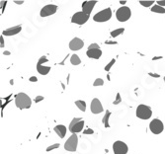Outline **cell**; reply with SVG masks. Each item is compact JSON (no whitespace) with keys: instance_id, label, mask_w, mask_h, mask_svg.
<instances>
[{"instance_id":"obj_1","label":"cell","mask_w":165,"mask_h":154,"mask_svg":"<svg viewBox=\"0 0 165 154\" xmlns=\"http://www.w3.org/2000/svg\"><path fill=\"white\" fill-rule=\"evenodd\" d=\"M15 105L18 109L20 110H24V109H30L32 105L31 98L25 93H18L15 96Z\"/></svg>"},{"instance_id":"obj_2","label":"cell","mask_w":165,"mask_h":154,"mask_svg":"<svg viewBox=\"0 0 165 154\" xmlns=\"http://www.w3.org/2000/svg\"><path fill=\"white\" fill-rule=\"evenodd\" d=\"M136 114H137V117L140 120H149L152 116V110L147 105L140 104V106L137 108Z\"/></svg>"},{"instance_id":"obj_3","label":"cell","mask_w":165,"mask_h":154,"mask_svg":"<svg viewBox=\"0 0 165 154\" xmlns=\"http://www.w3.org/2000/svg\"><path fill=\"white\" fill-rule=\"evenodd\" d=\"M112 18V9L110 7H107L103 10L99 11L93 16V20L95 22H99V23H103V22H107Z\"/></svg>"},{"instance_id":"obj_4","label":"cell","mask_w":165,"mask_h":154,"mask_svg":"<svg viewBox=\"0 0 165 154\" xmlns=\"http://www.w3.org/2000/svg\"><path fill=\"white\" fill-rule=\"evenodd\" d=\"M132 16V10L127 6H122L116 11V18L119 22H127Z\"/></svg>"},{"instance_id":"obj_5","label":"cell","mask_w":165,"mask_h":154,"mask_svg":"<svg viewBox=\"0 0 165 154\" xmlns=\"http://www.w3.org/2000/svg\"><path fill=\"white\" fill-rule=\"evenodd\" d=\"M77 144H78V136H76V133H73L65 141L64 149L69 152H75L77 149Z\"/></svg>"},{"instance_id":"obj_6","label":"cell","mask_w":165,"mask_h":154,"mask_svg":"<svg viewBox=\"0 0 165 154\" xmlns=\"http://www.w3.org/2000/svg\"><path fill=\"white\" fill-rule=\"evenodd\" d=\"M149 129L153 134H160L164 130V125L159 119H154L149 123Z\"/></svg>"},{"instance_id":"obj_7","label":"cell","mask_w":165,"mask_h":154,"mask_svg":"<svg viewBox=\"0 0 165 154\" xmlns=\"http://www.w3.org/2000/svg\"><path fill=\"white\" fill-rule=\"evenodd\" d=\"M90 15L85 14L84 12H76L75 14H73L72 18H71V22L73 24H77V25H84L86 22L89 20Z\"/></svg>"},{"instance_id":"obj_8","label":"cell","mask_w":165,"mask_h":154,"mask_svg":"<svg viewBox=\"0 0 165 154\" xmlns=\"http://www.w3.org/2000/svg\"><path fill=\"white\" fill-rule=\"evenodd\" d=\"M114 154H127L129 151V147L124 141L117 140L113 143Z\"/></svg>"},{"instance_id":"obj_9","label":"cell","mask_w":165,"mask_h":154,"mask_svg":"<svg viewBox=\"0 0 165 154\" xmlns=\"http://www.w3.org/2000/svg\"><path fill=\"white\" fill-rule=\"evenodd\" d=\"M58 11V6L57 5H54V4H48V5H46L44 6L42 9H41V12H40V15L41 17H48L51 16V15H54L57 13Z\"/></svg>"},{"instance_id":"obj_10","label":"cell","mask_w":165,"mask_h":154,"mask_svg":"<svg viewBox=\"0 0 165 154\" xmlns=\"http://www.w3.org/2000/svg\"><path fill=\"white\" fill-rule=\"evenodd\" d=\"M90 111H91L92 114H94V115L100 114V113H102L104 111V108L99 99L94 98L91 101V104H90Z\"/></svg>"},{"instance_id":"obj_11","label":"cell","mask_w":165,"mask_h":154,"mask_svg":"<svg viewBox=\"0 0 165 154\" xmlns=\"http://www.w3.org/2000/svg\"><path fill=\"white\" fill-rule=\"evenodd\" d=\"M83 47H84V42L81 39H79V38H74L69 43V48L73 51H79Z\"/></svg>"},{"instance_id":"obj_12","label":"cell","mask_w":165,"mask_h":154,"mask_svg":"<svg viewBox=\"0 0 165 154\" xmlns=\"http://www.w3.org/2000/svg\"><path fill=\"white\" fill-rule=\"evenodd\" d=\"M22 30V26L21 25H17V26H14V27H11L4 30L2 32V35L3 36H7V37H11V36H15L17 34H19Z\"/></svg>"},{"instance_id":"obj_13","label":"cell","mask_w":165,"mask_h":154,"mask_svg":"<svg viewBox=\"0 0 165 154\" xmlns=\"http://www.w3.org/2000/svg\"><path fill=\"white\" fill-rule=\"evenodd\" d=\"M97 1H83L82 3V12L85 14L90 15L92 12V10L94 9Z\"/></svg>"},{"instance_id":"obj_14","label":"cell","mask_w":165,"mask_h":154,"mask_svg":"<svg viewBox=\"0 0 165 154\" xmlns=\"http://www.w3.org/2000/svg\"><path fill=\"white\" fill-rule=\"evenodd\" d=\"M83 127H84V121L82 120V121L74 123V125H69L68 129L70 130V133L73 134V133H81L82 129H83Z\"/></svg>"},{"instance_id":"obj_15","label":"cell","mask_w":165,"mask_h":154,"mask_svg":"<svg viewBox=\"0 0 165 154\" xmlns=\"http://www.w3.org/2000/svg\"><path fill=\"white\" fill-rule=\"evenodd\" d=\"M86 55H87L89 58L99 59L101 56H102V51H101L100 48H94V50H87V51H86Z\"/></svg>"},{"instance_id":"obj_16","label":"cell","mask_w":165,"mask_h":154,"mask_svg":"<svg viewBox=\"0 0 165 154\" xmlns=\"http://www.w3.org/2000/svg\"><path fill=\"white\" fill-rule=\"evenodd\" d=\"M54 133L58 134V136L61 137V138H63L65 136V134H66V131H67V129H66V126H62V125H58L57 126H54Z\"/></svg>"},{"instance_id":"obj_17","label":"cell","mask_w":165,"mask_h":154,"mask_svg":"<svg viewBox=\"0 0 165 154\" xmlns=\"http://www.w3.org/2000/svg\"><path fill=\"white\" fill-rule=\"evenodd\" d=\"M51 67L50 66H45V65H39L37 64V70L41 75H47L48 72L51 71Z\"/></svg>"},{"instance_id":"obj_18","label":"cell","mask_w":165,"mask_h":154,"mask_svg":"<svg viewBox=\"0 0 165 154\" xmlns=\"http://www.w3.org/2000/svg\"><path fill=\"white\" fill-rule=\"evenodd\" d=\"M70 63L72 65H79L81 63V59L77 54H74L71 55V57H70Z\"/></svg>"},{"instance_id":"obj_19","label":"cell","mask_w":165,"mask_h":154,"mask_svg":"<svg viewBox=\"0 0 165 154\" xmlns=\"http://www.w3.org/2000/svg\"><path fill=\"white\" fill-rule=\"evenodd\" d=\"M151 12L153 13H158V14H165V8L164 7H161L159 5H153L151 8Z\"/></svg>"},{"instance_id":"obj_20","label":"cell","mask_w":165,"mask_h":154,"mask_svg":"<svg viewBox=\"0 0 165 154\" xmlns=\"http://www.w3.org/2000/svg\"><path fill=\"white\" fill-rule=\"evenodd\" d=\"M110 116H111L110 111H107L106 114H105V116H104V118L102 119L103 125L106 129H109V127H110V125H109V119H110Z\"/></svg>"},{"instance_id":"obj_21","label":"cell","mask_w":165,"mask_h":154,"mask_svg":"<svg viewBox=\"0 0 165 154\" xmlns=\"http://www.w3.org/2000/svg\"><path fill=\"white\" fill-rule=\"evenodd\" d=\"M75 106L79 109L81 112H85L86 111V103L83 100H77L75 101Z\"/></svg>"},{"instance_id":"obj_22","label":"cell","mask_w":165,"mask_h":154,"mask_svg":"<svg viewBox=\"0 0 165 154\" xmlns=\"http://www.w3.org/2000/svg\"><path fill=\"white\" fill-rule=\"evenodd\" d=\"M125 32V28H119V29H116L114 31L111 32V36L113 38H116V37H119L120 35H122V34Z\"/></svg>"},{"instance_id":"obj_23","label":"cell","mask_w":165,"mask_h":154,"mask_svg":"<svg viewBox=\"0 0 165 154\" xmlns=\"http://www.w3.org/2000/svg\"><path fill=\"white\" fill-rule=\"evenodd\" d=\"M140 4L141 5V6H144V7H150V6H152L153 4H154V1L153 0H147V1H144V0H140Z\"/></svg>"},{"instance_id":"obj_24","label":"cell","mask_w":165,"mask_h":154,"mask_svg":"<svg viewBox=\"0 0 165 154\" xmlns=\"http://www.w3.org/2000/svg\"><path fill=\"white\" fill-rule=\"evenodd\" d=\"M104 85V80L102 78H96L95 81L93 82V86L94 87H98V86H103Z\"/></svg>"},{"instance_id":"obj_25","label":"cell","mask_w":165,"mask_h":154,"mask_svg":"<svg viewBox=\"0 0 165 154\" xmlns=\"http://www.w3.org/2000/svg\"><path fill=\"white\" fill-rule=\"evenodd\" d=\"M115 63H116V59H115V58H113L110 62L108 63V64H107L106 66H105V68H104V69H105V71H107V72H109V71L111 70V68H112V67H113V65L115 64Z\"/></svg>"},{"instance_id":"obj_26","label":"cell","mask_w":165,"mask_h":154,"mask_svg":"<svg viewBox=\"0 0 165 154\" xmlns=\"http://www.w3.org/2000/svg\"><path fill=\"white\" fill-rule=\"evenodd\" d=\"M48 61V59L47 56H41V57L39 58V61H38V63L37 64H39V65H44V63H46Z\"/></svg>"},{"instance_id":"obj_27","label":"cell","mask_w":165,"mask_h":154,"mask_svg":"<svg viewBox=\"0 0 165 154\" xmlns=\"http://www.w3.org/2000/svg\"><path fill=\"white\" fill-rule=\"evenodd\" d=\"M122 102V98H121V94L117 93V96H116V99L114 100L113 105H119L120 103Z\"/></svg>"},{"instance_id":"obj_28","label":"cell","mask_w":165,"mask_h":154,"mask_svg":"<svg viewBox=\"0 0 165 154\" xmlns=\"http://www.w3.org/2000/svg\"><path fill=\"white\" fill-rule=\"evenodd\" d=\"M59 147V143H54V144H52V145H50L47 148V151L48 152H50L51 151V150H54V149H58Z\"/></svg>"},{"instance_id":"obj_29","label":"cell","mask_w":165,"mask_h":154,"mask_svg":"<svg viewBox=\"0 0 165 154\" xmlns=\"http://www.w3.org/2000/svg\"><path fill=\"white\" fill-rule=\"evenodd\" d=\"M44 99H45V97L44 96H37L35 99H34V102L35 103H40V102H42V101H44Z\"/></svg>"},{"instance_id":"obj_30","label":"cell","mask_w":165,"mask_h":154,"mask_svg":"<svg viewBox=\"0 0 165 154\" xmlns=\"http://www.w3.org/2000/svg\"><path fill=\"white\" fill-rule=\"evenodd\" d=\"M94 48H100L99 44H96V43H94V44H90V46L88 47V50H94Z\"/></svg>"},{"instance_id":"obj_31","label":"cell","mask_w":165,"mask_h":154,"mask_svg":"<svg viewBox=\"0 0 165 154\" xmlns=\"http://www.w3.org/2000/svg\"><path fill=\"white\" fill-rule=\"evenodd\" d=\"M93 133H94V131H93V129H87L83 131V134H93Z\"/></svg>"},{"instance_id":"obj_32","label":"cell","mask_w":165,"mask_h":154,"mask_svg":"<svg viewBox=\"0 0 165 154\" xmlns=\"http://www.w3.org/2000/svg\"><path fill=\"white\" fill-rule=\"evenodd\" d=\"M157 5H159L161 7H164L165 6V0H158V1H156Z\"/></svg>"},{"instance_id":"obj_33","label":"cell","mask_w":165,"mask_h":154,"mask_svg":"<svg viewBox=\"0 0 165 154\" xmlns=\"http://www.w3.org/2000/svg\"><path fill=\"white\" fill-rule=\"evenodd\" d=\"M3 35H1V37H0V47H1V48H4V39H3Z\"/></svg>"},{"instance_id":"obj_34","label":"cell","mask_w":165,"mask_h":154,"mask_svg":"<svg viewBox=\"0 0 165 154\" xmlns=\"http://www.w3.org/2000/svg\"><path fill=\"white\" fill-rule=\"evenodd\" d=\"M149 76H151V77H155V78H159L160 77V75L159 74H157V73H152V72H149Z\"/></svg>"},{"instance_id":"obj_35","label":"cell","mask_w":165,"mask_h":154,"mask_svg":"<svg viewBox=\"0 0 165 154\" xmlns=\"http://www.w3.org/2000/svg\"><path fill=\"white\" fill-rule=\"evenodd\" d=\"M29 81L30 82H37L38 81V78H37L36 76H32V77L29 78Z\"/></svg>"},{"instance_id":"obj_36","label":"cell","mask_w":165,"mask_h":154,"mask_svg":"<svg viewBox=\"0 0 165 154\" xmlns=\"http://www.w3.org/2000/svg\"><path fill=\"white\" fill-rule=\"evenodd\" d=\"M105 44H118L117 42H112V41H106Z\"/></svg>"},{"instance_id":"obj_37","label":"cell","mask_w":165,"mask_h":154,"mask_svg":"<svg viewBox=\"0 0 165 154\" xmlns=\"http://www.w3.org/2000/svg\"><path fill=\"white\" fill-rule=\"evenodd\" d=\"M161 58H163V56H153L152 61H158V59H161Z\"/></svg>"},{"instance_id":"obj_38","label":"cell","mask_w":165,"mask_h":154,"mask_svg":"<svg viewBox=\"0 0 165 154\" xmlns=\"http://www.w3.org/2000/svg\"><path fill=\"white\" fill-rule=\"evenodd\" d=\"M14 3H16L17 5H22L24 3V1L23 0H21V1H14Z\"/></svg>"},{"instance_id":"obj_39","label":"cell","mask_w":165,"mask_h":154,"mask_svg":"<svg viewBox=\"0 0 165 154\" xmlns=\"http://www.w3.org/2000/svg\"><path fill=\"white\" fill-rule=\"evenodd\" d=\"M3 54H4V55H10L11 54L9 51H3Z\"/></svg>"},{"instance_id":"obj_40","label":"cell","mask_w":165,"mask_h":154,"mask_svg":"<svg viewBox=\"0 0 165 154\" xmlns=\"http://www.w3.org/2000/svg\"><path fill=\"white\" fill-rule=\"evenodd\" d=\"M120 3H121L122 5H125L126 3H127V1H120Z\"/></svg>"},{"instance_id":"obj_41","label":"cell","mask_w":165,"mask_h":154,"mask_svg":"<svg viewBox=\"0 0 165 154\" xmlns=\"http://www.w3.org/2000/svg\"><path fill=\"white\" fill-rule=\"evenodd\" d=\"M163 80H164V82H165V76H164V78H163Z\"/></svg>"}]
</instances>
